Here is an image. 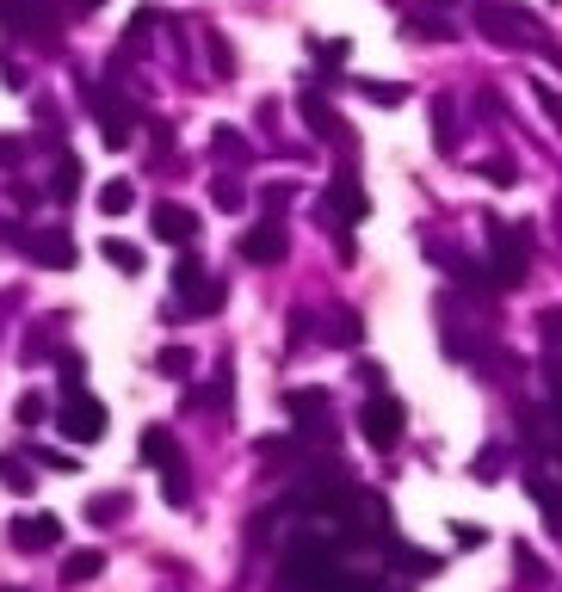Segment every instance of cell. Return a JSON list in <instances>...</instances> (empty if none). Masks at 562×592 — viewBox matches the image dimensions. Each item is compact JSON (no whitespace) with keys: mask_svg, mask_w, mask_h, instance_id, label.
I'll use <instances>...</instances> for the list:
<instances>
[{"mask_svg":"<svg viewBox=\"0 0 562 592\" xmlns=\"http://www.w3.org/2000/svg\"><path fill=\"white\" fill-rule=\"evenodd\" d=\"M476 31L488 37V44H532V37H538V44H550V31L532 19V13H519V7H507V0H476Z\"/></svg>","mask_w":562,"mask_h":592,"instance_id":"cell-1","label":"cell"},{"mask_svg":"<svg viewBox=\"0 0 562 592\" xmlns=\"http://www.w3.org/2000/svg\"><path fill=\"white\" fill-rule=\"evenodd\" d=\"M56 426H62V438H68V444H99V438H105V426H112V414H105V401H99V395L75 389V395H62Z\"/></svg>","mask_w":562,"mask_h":592,"instance_id":"cell-2","label":"cell"},{"mask_svg":"<svg viewBox=\"0 0 562 592\" xmlns=\"http://www.w3.org/2000/svg\"><path fill=\"white\" fill-rule=\"evenodd\" d=\"M359 432H365L371 451H396L402 432H408V407H402L396 395H371V401L359 407Z\"/></svg>","mask_w":562,"mask_h":592,"instance_id":"cell-3","label":"cell"},{"mask_svg":"<svg viewBox=\"0 0 562 592\" xmlns=\"http://www.w3.org/2000/svg\"><path fill=\"white\" fill-rule=\"evenodd\" d=\"M285 253H291V235H285V222H272V216L241 235V259H248V266H278Z\"/></svg>","mask_w":562,"mask_h":592,"instance_id":"cell-4","label":"cell"},{"mask_svg":"<svg viewBox=\"0 0 562 592\" xmlns=\"http://www.w3.org/2000/svg\"><path fill=\"white\" fill-rule=\"evenodd\" d=\"M7 537H13V549H25V555L56 549V543H62V518H50V512H19L13 525H7Z\"/></svg>","mask_w":562,"mask_h":592,"instance_id":"cell-5","label":"cell"},{"mask_svg":"<svg viewBox=\"0 0 562 592\" xmlns=\"http://www.w3.org/2000/svg\"><path fill=\"white\" fill-rule=\"evenodd\" d=\"M87 111L99 118V130H105V142H112V148L130 142V118H124V105H118L112 87H87Z\"/></svg>","mask_w":562,"mask_h":592,"instance_id":"cell-6","label":"cell"},{"mask_svg":"<svg viewBox=\"0 0 562 592\" xmlns=\"http://www.w3.org/2000/svg\"><path fill=\"white\" fill-rule=\"evenodd\" d=\"M149 229H155L161 241H173V247H192V241H198V216H192L186 204H155V210H149Z\"/></svg>","mask_w":562,"mask_h":592,"instance_id":"cell-7","label":"cell"},{"mask_svg":"<svg viewBox=\"0 0 562 592\" xmlns=\"http://www.w3.org/2000/svg\"><path fill=\"white\" fill-rule=\"evenodd\" d=\"M365 210H371V204H365V192H359V179H353V173H334V179H328V222H334V216H340V222H365Z\"/></svg>","mask_w":562,"mask_h":592,"instance_id":"cell-8","label":"cell"},{"mask_svg":"<svg viewBox=\"0 0 562 592\" xmlns=\"http://www.w3.org/2000/svg\"><path fill=\"white\" fill-rule=\"evenodd\" d=\"M0 25H13V31H56V7H50V0H0Z\"/></svg>","mask_w":562,"mask_h":592,"instance_id":"cell-9","label":"cell"},{"mask_svg":"<svg viewBox=\"0 0 562 592\" xmlns=\"http://www.w3.org/2000/svg\"><path fill=\"white\" fill-rule=\"evenodd\" d=\"M25 253L38 259V266H50V272H68V266L81 259V253H75V241H68L62 229H44V235H31V241H25Z\"/></svg>","mask_w":562,"mask_h":592,"instance_id":"cell-10","label":"cell"},{"mask_svg":"<svg viewBox=\"0 0 562 592\" xmlns=\"http://www.w3.org/2000/svg\"><path fill=\"white\" fill-rule=\"evenodd\" d=\"M297 105H303V124H309L315 136H322V142H334V136H346V130H340V118H334V111H328V99H322V93H297Z\"/></svg>","mask_w":562,"mask_h":592,"instance_id":"cell-11","label":"cell"},{"mask_svg":"<svg viewBox=\"0 0 562 592\" xmlns=\"http://www.w3.org/2000/svg\"><path fill=\"white\" fill-rule=\"evenodd\" d=\"M285 414H297L303 426H322L328 420V389H291L285 395Z\"/></svg>","mask_w":562,"mask_h":592,"instance_id":"cell-12","label":"cell"},{"mask_svg":"<svg viewBox=\"0 0 562 592\" xmlns=\"http://www.w3.org/2000/svg\"><path fill=\"white\" fill-rule=\"evenodd\" d=\"M136 457L161 469V463L180 457V444H173V432H167V426H143V444H136Z\"/></svg>","mask_w":562,"mask_h":592,"instance_id":"cell-13","label":"cell"},{"mask_svg":"<svg viewBox=\"0 0 562 592\" xmlns=\"http://www.w3.org/2000/svg\"><path fill=\"white\" fill-rule=\"evenodd\" d=\"M210 142H217V155H223V161H235V167H248V161H254L248 136H241V130H229V124H217V136H210Z\"/></svg>","mask_w":562,"mask_h":592,"instance_id":"cell-14","label":"cell"},{"mask_svg":"<svg viewBox=\"0 0 562 592\" xmlns=\"http://www.w3.org/2000/svg\"><path fill=\"white\" fill-rule=\"evenodd\" d=\"M130 204H136V185H130V179H105V185H99V210H105V216H124Z\"/></svg>","mask_w":562,"mask_h":592,"instance_id":"cell-15","label":"cell"},{"mask_svg":"<svg viewBox=\"0 0 562 592\" xmlns=\"http://www.w3.org/2000/svg\"><path fill=\"white\" fill-rule=\"evenodd\" d=\"M99 568H105V555H99V549H75V555L62 562V580H68V586H81V580H93Z\"/></svg>","mask_w":562,"mask_h":592,"instance_id":"cell-16","label":"cell"},{"mask_svg":"<svg viewBox=\"0 0 562 592\" xmlns=\"http://www.w3.org/2000/svg\"><path fill=\"white\" fill-rule=\"evenodd\" d=\"M433 136H439V148H458V111H451L445 93H433Z\"/></svg>","mask_w":562,"mask_h":592,"instance_id":"cell-17","label":"cell"},{"mask_svg":"<svg viewBox=\"0 0 562 592\" xmlns=\"http://www.w3.org/2000/svg\"><path fill=\"white\" fill-rule=\"evenodd\" d=\"M124 512H130V494H99L87 500V525H118Z\"/></svg>","mask_w":562,"mask_h":592,"instance_id":"cell-18","label":"cell"},{"mask_svg":"<svg viewBox=\"0 0 562 592\" xmlns=\"http://www.w3.org/2000/svg\"><path fill=\"white\" fill-rule=\"evenodd\" d=\"M50 192H56L62 204L81 192V161H75V155H56V179H50Z\"/></svg>","mask_w":562,"mask_h":592,"instance_id":"cell-19","label":"cell"},{"mask_svg":"<svg viewBox=\"0 0 562 592\" xmlns=\"http://www.w3.org/2000/svg\"><path fill=\"white\" fill-rule=\"evenodd\" d=\"M198 284H204V259H198V253H180V266H173V290L192 296Z\"/></svg>","mask_w":562,"mask_h":592,"instance_id":"cell-20","label":"cell"},{"mask_svg":"<svg viewBox=\"0 0 562 592\" xmlns=\"http://www.w3.org/2000/svg\"><path fill=\"white\" fill-rule=\"evenodd\" d=\"M99 247H105V259H112L118 272H143V247H130V241H118V235L99 241Z\"/></svg>","mask_w":562,"mask_h":592,"instance_id":"cell-21","label":"cell"},{"mask_svg":"<svg viewBox=\"0 0 562 592\" xmlns=\"http://www.w3.org/2000/svg\"><path fill=\"white\" fill-rule=\"evenodd\" d=\"M408 25H414V37H439V44H451V19L445 13H414Z\"/></svg>","mask_w":562,"mask_h":592,"instance_id":"cell-22","label":"cell"},{"mask_svg":"<svg viewBox=\"0 0 562 592\" xmlns=\"http://www.w3.org/2000/svg\"><path fill=\"white\" fill-rule=\"evenodd\" d=\"M217 309H223V284H198L186 303V315H217Z\"/></svg>","mask_w":562,"mask_h":592,"instance_id":"cell-23","label":"cell"},{"mask_svg":"<svg viewBox=\"0 0 562 592\" xmlns=\"http://www.w3.org/2000/svg\"><path fill=\"white\" fill-rule=\"evenodd\" d=\"M359 93H365V99H377V105H402V99H408V87H402V81H359Z\"/></svg>","mask_w":562,"mask_h":592,"instance_id":"cell-24","label":"cell"},{"mask_svg":"<svg viewBox=\"0 0 562 592\" xmlns=\"http://www.w3.org/2000/svg\"><path fill=\"white\" fill-rule=\"evenodd\" d=\"M532 500H538V506H544V518H550V525H562V494H556V488H550V481H544V475H538V481H532Z\"/></svg>","mask_w":562,"mask_h":592,"instance_id":"cell-25","label":"cell"},{"mask_svg":"<svg viewBox=\"0 0 562 592\" xmlns=\"http://www.w3.org/2000/svg\"><path fill=\"white\" fill-rule=\"evenodd\" d=\"M291 198H297V192H291V185H266V192H260V204H266V216H272V222H285V210H291Z\"/></svg>","mask_w":562,"mask_h":592,"instance_id":"cell-26","label":"cell"},{"mask_svg":"<svg viewBox=\"0 0 562 592\" xmlns=\"http://www.w3.org/2000/svg\"><path fill=\"white\" fill-rule=\"evenodd\" d=\"M210 198H217V210H241V204H248L241 179H217V185H210Z\"/></svg>","mask_w":562,"mask_h":592,"instance_id":"cell-27","label":"cell"},{"mask_svg":"<svg viewBox=\"0 0 562 592\" xmlns=\"http://www.w3.org/2000/svg\"><path fill=\"white\" fill-rule=\"evenodd\" d=\"M0 481H7L13 494H31V469H25L19 457H0Z\"/></svg>","mask_w":562,"mask_h":592,"instance_id":"cell-28","label":"cell"},{"mask_svg":"<svg viewBox=\"0 0 562 592\" xmlns=\"http://www.w3.org/2000/svg\"><path fill=\"white\" fill-rule=\"evenodd\" d=\"M532 99H538V111H544V118H550V124H556V130H562V93H556V87H544V81H538V87H532Z\"/></svg>","mask_w":562,"mask_h":592,"instance_id":"cell-29","label":"cell"},{"mask_svg":"<svg viewBox=\"0 0 562 592\" xmlns=\"http://www.w3.org/2000/svg\"><path fill=\"white\" fill-rule=\"evenodd\" d=\"M346 50H353L346 37H334V44H315V62H322V68H340V62H346Z\"/></svg>","mask_w":562,"mask_h":592,"instance_id":"cell-30","label":"cell"},{"mask_svg":"<svg viewBox=\"0 0 562 592\" xmlns=\"http://www.w3.org/2000/svg\"><path fill=\"white\" fill-rule=\"evenodd\" d=\"M81 389V352H62V395Z\"/></svg>","mask_w":562,"mask_h":592,"instance_id":"cell-31","label":"cell"},{"mask_svg":"<svg viewBox=\"0 0 562 592\" xmlns=\"http://www.w3.org/2000/svg\"><path fill=\"white\" fill-rule=\"evenodd\" d=\"M161 370H167V377H186V370H192V352L167 346V352H161Z\"/></svg>","mask_w":562,"mask_h":592,"instance_id":"cell-32","label":"cell"},{"mask_svg":"<svg viewBox=\"0 0 562 592\" xmlns=\"http://www.w3.org/2000/svg\"><path fill=\"white\" fill-rule=\"evenodd\" d=\"M538 333H544L550 346H562V309H544V315H538Z\"/></svg>","mask_w":562,"mask_h":592,"instance_id":"cell-33","label":"cell"},{"mask_svg":"<svg viewBox=\"0 0 562 592\" xmlns=\"http://www.w3.org/2000/svg\"><path fill=\"white\" fill-rule=\"evenodd\" d=\"M519 574H525V580H544V574H550V568H544V562H538V555H532V549H519Z\"/></svg>","mask_w":562,"mask_h":592,"instance_id":"cell-34","label":"cell"},{"mask_svg":"<svg viewBox=\"0 0 562 592\" xmlns=\"http://www.w3.org/2000/svg\"><path fill=\"white\" fill-rule=\"evenodd\" d=\"M19 420H25V426H38V420H44V401H38V395H25V401H19Z\"/></svg>","mask_w":562,"mask_h":592,"instance_id":"cell-35","label":"cell"},{"mask_svg":"<svg viewBox=\"0 0 562 592\" xmlns=\"http://www.w3.org/2000/svg\"><path fill=\"white\" fill-rule=\"evenodd\" d=\"M488 179H495V185H513L519 167H513V161H488Z\"/></svg>","mask_w":562,"mask_h":592,"instance_id":"cell-36","label":"cell"},{"mask_svg":"<svg viewBox=\"0 0 562 592\" xmlns=\"http://www.w3.org/2000/svg\"><path fill=\"white\" fill-rule=\"evenodd\" d=\"M550 389H556V395H550V407H556V420H562V364H550Z\"/></svg>","mask_w":562,"mask_h":592,"instance_id":"cell-37","label":"cell"},{"mask_svg":"<svg viewBox=\"0 0 562 592\" xmlns=\"http://www.w3.org/2000/svg\"><path fill=\"white\" fill-rule=\"evenodd\" d=\"M105 0H68V13H99Z\"/></svg>","mask_w":562,"mask_h":592,"instance_id":"cell-38","label":"cell"},{"mask_svg":"<svg viewBox=\"0 0 562 592\" xmlns=\"http://www.w3.org/2000/svg\"><path fill=\"white\" fill-rule=\"evenodd\" d=\"M427 7H433V13H445V7H458V0H427Z\"/></svg>","mask_w":562,"mask_h":592,"instance_id":"cell-39","label":"cell"},{"mask_svg":"<svg viewBox=\"0 0 562 592\" xmlns=\"http://www.w3.org/2000/svg\"><path fill=\"white\" fill-rule=\"evenodd\" d=\"M0 592H25V586H0Z\"/></svg>","mask_w":562,"mask_h":592,"instance_id":"cell-40","label":"cell"}]
</instances>
